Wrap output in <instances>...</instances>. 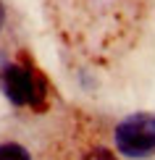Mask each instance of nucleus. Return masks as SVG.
Returning a JSON list of instances; mask_svg holds the SVG:
<instances>
[{
    "label": "nucleus",
    "instance_id": "3",
    "mask_svg": "<svg viewBox=\"0 0 155 160\" xmlns=\"http://www.w3.org/2000/svg\"><path fill=\"white\" fill-rule=\"evenodd\" d=\"M0 160H32V155L18 142H3L0 144Z\"/></svg>",
    "mask_w": 155,
    "mask_h": 160
},
{
    "label": "nucleus",
    "instance_id": "5",
    "mask_svg": "<svg viewBox=\"0 0 155 160\" xmlns=\"http://www.w3.org/2000/svg\"><path fill=\"white\" fill-rule=\"evenodd\" d=\"M0 24H3V11H0Z\"/></svg>",
    "mask_w": 155,
    "mask_h": 160
},
{
    "label": "nucleus",
    "instance_id": "2",
    "mask_svg": "<svg viewBox=\"0 0 155 160\" xmlns=\"http://www.w3.org/2000/svg\"><path fill=\"white\" fill-rule=\"evenodd\" d=\"M0 87L13 105H34L37 108L45 100V84L26 66L18 63H5L0 68Z\"/></svg>",
    "mask_w": 155,
    "mask_h": 160
},
{
    "label": "nucleus",
    "instance_id": "4",
    "mask_svg": "<svg viewBox=\"0 0 155 160\" xmlns=\"http://www.w3.org/2000/svg\"><path fill=\"white\" fill-rule=\"evenodd\" d=\"M84 160H116V155H113V152H108V150H92Z\"/></svg>",
    "mask_w": 155,
    "mask_h": 160
},
{
    "label": "nucleus",
    "instance_id": "1",
    "mask_svg": "<svg viewBox=\"0 0 155 160\" xmlns=\"http://www.w3.org/2000/svg\"><path fill=\"white\" fill-rule=\"evenodd\" d=\"M113 142L121 155L132 160H145L155 155V116L134 113L124 118L113 131Z\"/></svg>",
    "mask_w": 155,
    "mask_h": 160
}]
</instances>
